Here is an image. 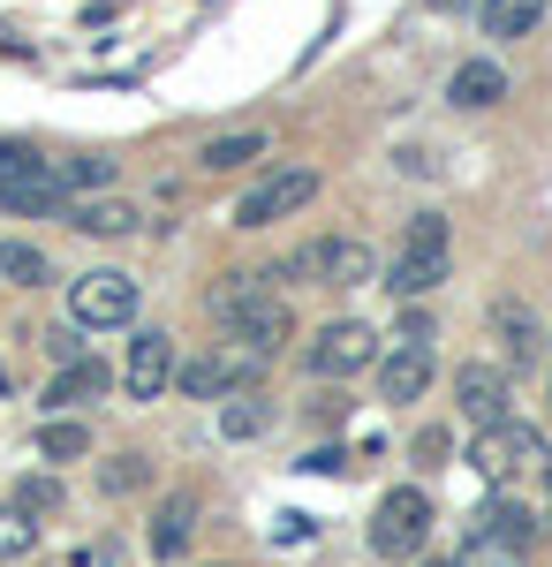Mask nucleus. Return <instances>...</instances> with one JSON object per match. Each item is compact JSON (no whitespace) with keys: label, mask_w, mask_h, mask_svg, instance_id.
I'll return each mask as SVG.
<instances>
[{"label":"nucleus","mask_w":552,"mask_h":567,"mask_svg":"<svg viewBox=\"0 0 552 567\" xmlns=\"http://www.w3.org/2000/svg\"><path fill=\"white\" fill-rule=\"evenodd\" d=\"M213 310H219V326L235 333V349H251V355H273L280 341H288V310H280V296H273L265 280H251V272L219 280Z\"/></svg>","instance_id":"f257e3e1"},{"label":"nucleus","mask_w":552,"mask_h":567,"mask_svg":"<svg viewBox=\"0 0 552 567\" xmlns=\"http://www.w3.org/2000/svg\"><path fill=\"white\" fill-rule=\"evenodd\" d=\"M477 470H484V484H508V492H522V484L545 477V439L522 432V424H484V439H477V454H469Z\"/></svg>","instance_id":"f03ea898"},{"label":"nucleus","mask_w":552,"mask_h":567,"mask_svg":"<svg viewBox=\"0 0 552 567\" xmlns=\"http://www.w3.org/2000/svg\"><path fill=\"white\" fill-rule=\"evenodd\" d=\"M425 537H431V499L417 484H393L379 499V515H371V553L379 560H417Z\"/></svg>","instance_id":"7ed1b4c3"},{"label":"nucleus","mask_w":552,"mask_h":567,"mask_svg":"<svg viewBox=\"0 0 552 567\" xmlns=\"http://www.w3.org/2000/svg\"><path fill=\"white\" fill-rule=\"evenodd\" d=\"M69 318H76V326H129V318H136V280L114 272V265L84 272V280L69 288Z\"/></svg>","instance_id":"20e7f679"},{"label":"nucleus","mask_w":552,"mask_h":567,"mask_svg":"<svg viewBox=\"0 0 552 567\" xmlns=\"http://www.w3.org/2000/svg\"><path fill=\"white\" fill-rule=\"evenodd\" d=\"M310 197H318V175H310V167H280V175H265V182H251V189H243L235 219H243V227H273V219L303 213Z\"/></svg>","instance_id":"39448f33"},{"label":"nucleus","mask_w":552,"mask_h":567,"mask_svg":"<svg viewBox=\"0 0 552 567\" xmlns=\"http://www.w3.org/2000/svg\"><path fill=\"white\" fill-rule=\"evenodd\" d=\"M310 371L318 379H348V371H364L371 355H379V333L371 326H356V318H340V326H326V333H310Z\"/></svg>","instance_id":"423d86ee"},{"label":"nucleus","mask_w":552,"mask_h":567,"mask_svg":"<svg viewBox=\"0 0 552 567\" xmlns=\"http://www.w3.org/2000/svg\"><path fill=\"white\" fill-rule=\"evenodd\" d=\"M431 363H439V355H431V333H401V341L379 355V393L386 401H417V393L431 386Z\"/></svg>","instance_id":"0eeeda50"},{"label":"nucleus","mask_w":552,"mask_h":567,"mask_svg":"<svg viewBox=\"0 0 552 567\" xmlns=\"http://www.w3.org/2000/svg\"><path fill=\"white\" fill-rule=\"evenodd\" d=\"M288 272H310V280H334V288H364L379 265H371V250L364 243H348V235H334V243H310L303 258H288Z\"/></svg>","instance_id":"6e6552de"},{"label":"nucleus","mask_w":552,"mask_h":567,"mask_svg":"<svg viewBox=\"0 0 552 567\" xmlns=\"http://www.w3.org/2000/svg\"><path fill=\"white\" fill-rule=\"evenodd\" d=\"M251 371H257V355H251V349H213V355H190L174 379H182V393H190V401H219V393L243 386Z\"/></svg>","instance_id":"1a4fd4ad"},{"label":"nucleus","mask_w":552,"mask_h":567,"mask_svg":"<svg viewBox=\"0 0 552 567\" xmlns=\"http://www.w3.org/2000/svg\"><path fill=\"white\" fill-rule=\"evenodd\" d=\"M167 379H174V341L167 333H136V341H129V363H122L129 401H160Z\"/></svg>","instance_id":"9d476101"},{"label":"nucleus","mask_w":552,"mask_h":567,"mask_svg":"<svg viewBox=\"0 0 552 567\" xmlns=\"http://www.w3.org/2000/svg\"><path fill=\"white\" fill-rule=\"evenodd\" d=\"M454 401H462L469 424H500V416H508V371L462 363V371H454Z\"/></svg>","instance_id":"9b49d317"},{"label":"nucleus","mask_w":552,"mask_h":567,"mask_svg":"<svg viewBox=\"0 0 552 567\" xmlns=\"http://www.w3.org/2000/svg\"><path fill=\"white\" fill-rule=\"evenodd\" d=\"M61 205H69V182H61V167H31V175L0 182V213H16V219L61 213Z\"/></svg>","instance_id":"f8f14e48"},{"label":"nucleus","mask_w":552,"mask_h":567,"mask_svg":"<svg viewBox=\"0 0 552 567\" xmlns=\"http://www.w3.org/2000/svg\"><path fill=\"white\" fill-rule=\"evenodd\" d=\"M477 523H484V537H500V545H530V537H538V499L492 484V507H484Z\"/></svg>","instance_id":"ddd939ff"},{"label":"nucleus","mask_w":552,"mask_h":567,"mask_svg":"<svg viewBox=\"0 0 552 567\" xmlns=\"http://www.w3.org/2000/svg\"><path fill=\"white\" fill-rule=\"evenodd\" d=\"M257 152H265V130H227V136H205L197 144V167L205 175H227V167H251Z\"/></svg>","instance_id":"4468645a"},{"label":"nucleus","mask_w":552,"mask_h":567,"mask_svg":"<svg viewBox=\"0 0 552 567\" xmlns=\"http://www.w3.org/2000/svg\"><path fill=\"white\" fill-rule=\"evenodd\" d=\"M447 99H454V106H492V99H508V76H500L492 61H462L454 84H447Z\"/></svg>","instance_id":"2eb2a0df"},{"label":"nucleus","mask_w":552,"mask_h":567,"mask_svg":"<svg viewBox=\"0 0 552 567\" xmlns=\"http://www.w3.org/2000/svg\"><path fill=\"white\" fill-rule=\"evenodd\" d=\"M91 393H106V363L69 355V363H61V379L45 386V401H53V409H69V401H91Z\"/></svg>","instance_id":"dca6fc26"},{"label":"nucleus","mask_w":552,"mask_h":567,"mask_svg":"<svg viewBox=\"0 0 552 567\" xmlns=\"http://www.w3.org/2000/svg\"><path fill=\"white\" fill-rule=\"evenodd\" d=\"M545 0H484V39H530Z\"/></svg>","instance_id":"f3484780"},{"label":"nucleus","mask_w":552,"mask_h":567,"mask_svg":"<svg viewBox=\"0 0 552 567\" xmlns=\"http://www.w3.org/2000/svg\"><path fill=\"white\" fill-rule=\"evenodd\" d=\"M190 529H197V507H190V499H167V507H160V523H152V553H160V560H182Z\"/></svg>","instance_id":"a211bd4d"},{"label":"nucleus","mask_w":552,"mask_h":567,"mask_svg":"<svg viewBox=\"0 0 552 567\" xmlns=\"http://www.w3.org/2000/svg\"><path fill=\"white\" fill-rule=\"evenodd\" d=\"M492 318H500V349H508L514 371H522V363H538V326H530V310H522V303H500Z\"/></svg>","instance_id":"6ab92c4d"},{"label":"nucleus","mask_w":552,"mask_h":567,"mask_svg":"<svg viewBox=\"0 0 552 567\" xmlns=\"http://www.w3.org/2000/svg\"><path fill=\"white\" fill-rule=\"evenodd\" d=\"M439 280H447V258H417V250H401V265H393V280H386V288L417 303V296H431Z\"/></svg>","instance_id":"aec40b11"},{"label":"nucleus","mask_w":552,"mask_h":567,"mask_svg":"<svg viewBox=\"0 0 552 567\" xmlns=\"http://www.w3.org/2000/svg\"><path fill=\"white\" fill-rule=\"evenodd\" d=\"M45 272H53V265H45L31 243H0V280H8V288H45Z\"/></svg>","instance_id":"412c9836"},{"label":"nucleus","mask_w":552,"mask_h":567,"mask_svg":"<svg viewBox=\"0 0 552 567\" xmlns=\"http://www.w3.org/2000/svg\"><path fill=\"white\" fill-rule=\"evenodd\" d=\"M84 446H91V432L76 424V416H53V424L39 432V454H45V462H76Z\"/></svg>","instance_id":"4be33fe9"},{"label":"nucleus","mask_w":552,"mask_h":567,"mask_svg":"<svg viewBox=\"0 0 552 567\" xmlns=\"http://www.w3.org/2000/svg\"><path fill=\"white\" fill-rule=\"evenodd\" d=\"M31 545H39V523L23 507H0V560H23Z\"/></svg>","instance_id":"5701e85b"},{"label":"nucleus","mask_w":552,"mask_h":567,"mask_svg":"<svg viewBox=\"0 0 552 567\" xmlns=\"http://www.w3.org/2000/svg\"><path fill=\"white\" fill-rule=\"evenodd\" d=\"M454 567H522V545H500V537H484V529H477Z\"/></svg>","instance_id":"b1692460"},{"label":"nucleus","mask_w":552,"mask_h":567,"mask_svg":"<svg viewBox=\"0 0 552 567\" xmlns=\"http://www.w3.org/2000/svg\"><path fill=\"white\" fill-rule=\"evenodd\" d=\"M69 219H76L84 235H129V227H136L129 205H84V213H69Z\"/></svg>","instance_id":"393cba45"},{"label":"nucleus","mask_w":552,"mask_h":567,"mask_svg":"<svg viewBox=\"0 0 552 567\" xmlns=\"http://www.w3.org/2000/svg\"><path fill=\"white\" fill-rule=\"evenodd\" d=\"M99 484H106V492H144V484H152V462H144V454H122V462L99 470Z\"/></svg>","instance_id":"a878e982"},{"label":"nucleus","mask_w":552,"mask_h":567,"mask_svg":"<svg viewBox=\"0 0 552 567\" xmlns=\"http://www.w3.org/2000/svg\"><path fill=\"white\" fill-rule=\"evenodd\" d=\"M409 250H417V258H447V219L417 213V219H409Z\"/></svg>","instance_id":"bb28decb"},{"label":"nucleus","mask_w":552,"mask_h":567,"mask_svg":"<svg viewBox=\"0 0 552 567\" xmlns=\"http://www.w3.org/2000/svg\"><path fill=\"white\" fill-rule=\"evenodd\" d=\"M61 182H69V189H106V182H114V159L84 152V159H69V167H61Z\"/></svg>","instance_id":"cd10ccee"},{"label":"nucleus","mask_w":552,"mask_h":567,"mask_svg":"<svg viewBox=\"0 0 552 567\" xmlns=\"http://www.w3.org/2000/svg\"><path fill=\"white\" fill-rule=\"evenodd\" d=\"M219 432H227V439H251V432H265V401H251V393H243V401H227Z\"/></svg>","instance_id":"c85d7f7f"},{"label":"nucleus","mask_w":552,"mask_h":567,"mask_svg":"<svg viewBox=\"0 0 552 567\" xmlns=\"http://www.w3.org/2000/svg\"><path fill=\"white\" fill-rule=\"evenodd\" d=\"M31 167H45L39 152H31V144H8V136H0V182H16V175H31Z\"/></svg>","instance_id":"c756f323"},{"label":"nucleus","mask_w":552,"mask_h":567,"mask_svg":"<svg viewBox=\"0 0 552 567\" xmlns=\"http://www.w3.org/2000/svg\"><path fill=\"white\" fill-rule=\"evenodd\" d=\"M16 507H23V515H45V507H61V492H53V477H31L23 492H16Z\"/></svg>","instance_id":"7c9ffc66"},{"label":"nucleus","mask_w":552,"mask_h":567,"mask_svg":"<svg viewBox=\"0 0 552 567\" xmlns=\"http://www.w3.org/2000/svg\"><path fill=\"white\" fill-rule=\"evenodd\" d=\"M439 454H447V432H439V424H431V432H417V462H439Z\"/></svg>","instance_id":"2f4dec72"},{"label":"nucleus","mask_w":552,"mask_h":567,"mask_svg":"<svg viewBox=\"0 0 552 567\" xmlns=\"http://www.w3.org/2000/svg\"><path fill=\"white\" fill-rule=\"evenodd\" d=\"M431 567H439V560H431Z\"/></svg>","instance_id":"473e14b6"}]
</instances>
